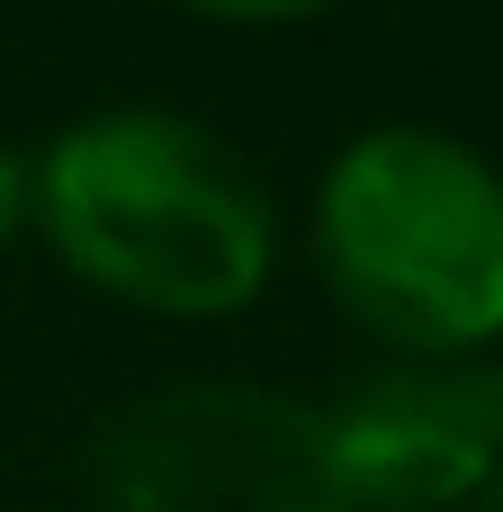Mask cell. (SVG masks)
<instances>
[{
	"instance_id": "cell-3",
	"label": "cell",
	"mask_w": 503,
	"mask_h": 512,
	"mask_svg": "<svg viewBox=\"0 0 503 512\" xmlns=\"http://www.w3.org/2000/svg\"><path fill=\"white\" fill-rule=\"evenodd\" d=\"M108 512H351L333 432L270 387H171L108 432Z\"/></svg>"
},
{
	"instance_id": "cell-4",
	"label": "cell",
	"mask_w": 503,
	"mask_h": 512,
	"mask_svg": "<svg viewBox=\"0 0 503 512\" xmlns=\"http://www.w3.org/2000/svg\"><path fill=\"white\" fill-rule=\"evenodd\" d=\"M351 512H450L503 477V369L414 360L324 414Z\"/></svg>"
},
{
	"instance_id": "cell-1",
	"label": "cell",
	"mask_w": 503,
	"mask_h": 512,
	"mask_svg": "<svg viewBox=\"0 0 503 512\" xmlns=\"http://www.w3.org/2000/svg\"><path fill=\"white\" fill-rule=\"evenodd\" d=\"M27 180V225L54 261L144 315H234L270 279V198L198 117L99 108L63 126Z\"/></svg>"
},
{
	"instance_id": "cell-6",
	"label": "cell",
	"mask_w": 503,
	"mask_h": 512,
	"mask_svg": "<svg viewBox=\"0 0 503 512\" xmlns=\"http://www.w3.org/2000/svg\"><path fill=\"white\" fill-rule=\"evenodd\" d=\"M468 512H503V477H495V486H486V495H477Z\"/></svg>"
},
{
	"instance_id": "cell-5",
	"label": "cell",
	"mask_w": 503,
	"mask_h": 512,
	"mask_svg": "<svg viewBox=\"0 0 503 512\" xmlns=\"http://www.w3.org/2000/svg\"><path fill=\"white\" fill-rule=\"evenodd\" d=\"M27 198H36V180H27V162H18V153L0 144V243H9V234L27 225Z\"/></svg>"
},
{
	"instance_id": "cell-2",
	"label": "cell",
	"mask_w": 503,
	"mask_h": 512,
	"mask_svg": "<svg viewBox=\"0 0 503 512\" xmlns=\"http://www.w3.org/2000/svg\"><path fill=\"white\" fill-rule=\"evenodd\" d=\"M315 270L378 342L468 360L503 342V171L432 126H369L315 180Z\"/></svg>"
}]
</instances>
